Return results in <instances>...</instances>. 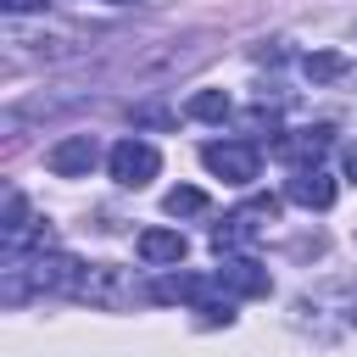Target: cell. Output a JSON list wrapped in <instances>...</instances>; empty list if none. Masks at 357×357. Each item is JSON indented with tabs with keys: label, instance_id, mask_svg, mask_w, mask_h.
<instances>
[{
	"label": "cell",
	"instance_id": "obj_1",
	"mask_svg": "<svg viewBox=\"0 0 357 357\" xmlns=\"http://www.w3.org/2000/svg\"><path fill=\"white\" fill-rule=\"evenodd\" d=\"M273 218H279V195H251L245 206H234V212L212 229V251H218V257H234V251H240L245 240H257Z\"/></svg>",
	"mask_w": 357,
	"mask_h": 357
},
{
	"label": "cell",
	"instance_id": "obj_2",
	"mask_svg": "<svg viewBox=\"0 0 357 357\" xmlns=\"http://www.w3.org/2000/svg\"><path fill=\"white\" fill-rule=\"evenodd\" d=\"M106 167H112V178H117L123 190H139V184L156 178L162 156H156V145H145V139H117L112 156H106Z\"/></svg>",
	"mask_w": 357,
	"mask_h": 357
},
{
	"label": "cell",
	"instance_id": "obj_3",
	"mask_svg": "<svg viewBox=\"0 0 357 357\" xmlns=\"http://www.w3.org/2000/svg\"><path fill=\"white\" fill-rule=\"evenodd\" d=\"M201 162H206L223 184H251L262 156H257V145H251V139H212V145L201 151Z\"/></svg>",
	"mask_w": 357,
	"mask_h": 357
},
{
	"label": "cell",
	"instance_id": "obj_4",
	"mask_svg": "<svg viewBox=\"0 0 357 357\" xmlns=\"http://www.w3.org/2000/svg\"><path fill=\"white\" fill-rule=\"evenodd\" d=\"M95 162H100L95 134H67V139H56V145L45 151V167H50L56 178H84Z\"/></svg>",
	"mask_w": 357,
	"mask_h": 357
},
{
	"label": "cell",
	"instance_id": "obj_5",
	"mask_svg": "<svg viewBox=\"0 0 357 357\" xmlns=\"http://www.w3.org/2000/svg\"><path fill=\"white\" fill-rule=\"evenodd\" d=\"M218 284L229 290V296H268L273 290V279H268V268L257 262V257H218Z\"/></svg>",
	"mask_w": 357,
	"mask_h": 357
},
{
	"label": "cell",
	"instance_id": "obj_6",
	"mask_svg": "<svg viewBox=\"0 0 357 357\" xmlns=\"http://www.w3.org/2000/svg\"><path fill=\"white\" fill-rule=\"evenodd\" d=\"M284 195H290L296 206H307V212H324V206H335V178L312 162V167H296V173H290Z\"/></svg>",
	"mask_w": 357,
	"mask_h": 357
},
{
	"label": "cell",
	"instance_id": "obj_7",
	"mask_svg": "<svg viewBox=\"0 0 357 357\" xmlns=\"http://www.w3.org/2000/svg\"><path fill=\"white\" fill-rule=\"evenodd\" d=\"M73 296H84V301H95V307H123V296H128V284H123V273L117 268H78V284H73Z\"/></svg>",
	"mask_w": 357,
	"mask_h": 357
},
{
	"label": "cell",
	"instance_id": "obj_8",
	"mask_svg": "<svg viewBox=\"0 0 357 357\" xmlns=\"http://www.w3.org/2000/svg\"><path fill=\"white\" fill-rule=\"evenodd\" d=\"M212 290H223V284H218V273H212V279H206V273H173V279H162L151 296H156V301H190V307L201 312L206 301H218Z\"/></svg>",
	"mask_w": 357,
	"mask_h": 357
},
{
	"label": "cell",
	"instance_id": "obj_9",
	"mask_svg": "<svg viewBox=\"0 0 357 357\" xmlns=\"http://www.w3.org/2000/svg\"><path fill=\"white\" fill-rule=\"evenodd\" d=\"M184 251H190V240L178 229H145L139 234V262H151V268H178Z\"/></svg>",
	"mask_w": 357,
	"mask_h": 357
},
{
	"label": "cell",
	"instance_id": "obj_10",
	"mask_svg": "<svg viewBox=\"0 0 357 357\" xmlns=\"http://www.w3.org/2000/svg\"><path fill=\"white\" fill-rule=\"evenodd\" d=\"M324 145H329V128L318 123V128H296V134L273 139V156H284V162H296V167H312V162L324 156Z\"/></svg>",
	"mask_w": 357,
	"mask_h": 357
},
{
	"label": "cell",
	"instance_id": "obj_11",
	"mask_svg": "<svg viewBox=\"0 0 357 357\" xmlns=\"http://www.w3.org/2000/svg\"><path fill=\"white\" fill-rule=\"evenodd\" d=\"M28 284H33V290H73V284H78V262H73L67 251L33 257V268H28Z\"/></svg>",
	"mask_w": 357,
	"mask_h": 357
},
{
	"label": "cell",
	"instance_id": "obj_12",
	"mask_svg": "<svg viewBox=\"0 0 357 357\" xmlns=\"http://www.w3.org/2000/svg\"><path fill=\"white\" fill-rule=\"evenodd\" d=\"M22 240H28V201L11 190L6 195V251H22Z\"/></svg>",
	"mask_w": 357,
	"mask_h": 357
},
{
	"label": "cell",
	"instance_id": "obj_13",
	"mask_svg": "<svg viewBox=\"0 0 357 357\" xmlns=\"http://www.w3.org/2000/svg\"><path fill=\"white\" fill-rule=\"evenodd\" d=\"M190 117L223 123V117H229V95H223V89H195V95H190Z\"/></svg>",
	"mask_w": 357,
	"mask_h": 357
},
{
	"label": "cell",
	"instance_id": "obj_14",
	"mask_svg": "<svg viewBox=\"0 0 357 357\" xmlns=\"http://www.w3.org/2000/svg\"><path fill=\"white\" fill-rule=\"evenodd\" d=\"M173 218H201L206 212V195L195 190V184H178V190H167V201H162Z\"/></svg>",
	"mask_w": 357,
	"mask_h": 357
},
{
	"label": "cell",
	"instance_id": "obj_15",
	"mask_svg": "<svg viewBox=\"0 0 357 357\" xmlns=\"http://www.w3.org/2000/svg\"><path fill=\"white\" fill-rule=\"evenodd\" d=\"M301 67H307V78L324 84V78H340V73H346V56H335V50H312Z\"/></svg>",
	"mask_w": 357,
	"mask_h": 357
},
{
	"label": "cell",
	"instance_id": "obj_16",
	"mask_svg": "<svg viewBox=\"0 0 357 357\" xmlns=\"http://www.w3.org/2000/svg\"><path fill=\"white\" fill-rule=\"evenodd\" d=\"M6 11H39V6H50V0H0Z\"/></svg>",
	"mask_w": 357,
	"mask_h": 357
},
{
	"label": "cell",
	"instance_id": "obj_17",
	"mask_svg": "<svg viewBox=\"0 0 357 357\" xmlns=\"http://www.w3.org/2000/svg\"><path fill=\"white\" fill-rule=\"evenodd\" d=\"M346 178H351V184H357V145H351V151H346Z\"/></svg>",
	"mask_w": 357,
	"mask_h": 357
},
{
	"label": "cell",
	"instance_id": "obj_18",
	"mask_svg": "<svg viewBox=\"0 0 357 357\" xmlns=\"http://www.w3.org/2000/svg\"><path fill=\"white\" fill-rule=\"evenodd\" d=\"M100 6H134V0H100Z\"/></svg>",
	"mask_w": 357,
	"mask_h": 357
},
{
	"label": "cell",
	"instance_id": "obj_19",
	"mask_svg": "<svg viewBox=\"0 0 357 357\" xmlns=\"http://www.w3.org/2000/svg\"><path fill=\"white\" fill-rule=\"evenodd\" d=\"M351 318H357V301H351Z\"/></svg>",
	"mask_w": 357,
	"mask_h": 357
}]
</instances>
